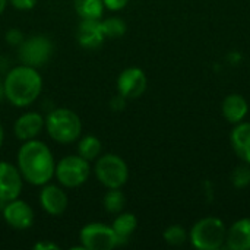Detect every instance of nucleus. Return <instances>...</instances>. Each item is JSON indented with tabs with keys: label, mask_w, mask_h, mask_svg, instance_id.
<instances>
[{
	"label": "nucleus",
	"mask_w": 250,
	"mask_h": 250,
	"mask_svg": "<svg viewBox=\"0 0 250 250\" xmlns=\"http://www.w3.org/2000/svg\"><path fill=\"white\" fill-rule=\"evenodd\" d=\"M18 168L32 186H44L54 177L56 161L51 149L38 139L23 142L18 151Z\"/></svg>",
	"instance_id": "1"
},
{
	"label": "nucleus",
	"mask_w": 250,
	"mask_h": 250,
	"mask_svg": "<svg viewBox=\"0 0 250 250\" xmlns=\"http://www.w3.org/2000/svg\"><path fill=\"white\" fill-rule=\"evenodd\" d=\"M4 98L15 107H29L42 91V78L37 67L19 64L12 67L3 81Z\"/></svg>",
	"instance_id": "2"
},
{
	"label": "nucleus",
	"mask_w": 250,
	"mask_h": 250,
	"mask_svg": "<svg viewBox=\"0 0 250 250\" xmlns=\"http://www.w3.org/2000/svg\"><path fill=\"white\" fill-rule=\"evenodd\" d=\"M45 119V130L48 136L62 145L73 144L81 138L82 133V120L70 108L57 107L48 111Z\"/></svg>",
	"instance_id": "3"
},
{
	"label": "nucleus",
	"mask_w": 250,
	"mask_h": 250,
	"mask_svg": "<svg viewBox=\"0 0 250 250\" xmlns=\"http://www.w3.org/2000/svg\"><path fill=\"white\" fill-rule=\"evenodd\" d=\"M227 229L217 217L199 220L190 230L189 239L193 248L199 250H217L226 245Z\"/></svg>",
	"instance_id": "4"
},
{
	"label": "nucleus",
	"mask_w": 250,
	"mask_h": 250,
	"mask_svg": "<svg viewBox=\"0 0 250 250\" xmlns=\"http://www.w3.org/2000/svg\"><path fill=\"white\" fill-rule=\"evenodd\" d=\"M97 180L107 189H120L129 179V167L117 154H104L95 160Z\"/></svg>",
	"instance_id": "5"
},
{
	"label": "nucleus",
	"mask_w": 250,
	"mask_h": 250,
	"mask_svg": "<svg viewBox=\"0 0 250 250\" xmlns=\"http://www.w3.org/2000/svg\"><path fill=\"white\" fill-rule=\"evenodd\" d=\"M91 176L89 161L82 158L81 155H66L59 163H56L54 177L57 182L69 189L79 188Z\"/></svg>",
	"instance_id": "6"
},
{
	"label": "nucleus",
	"mask_w": 250,
	"mask_h": 250,
	"mask_svg": "<svg viewBox=\"0 0 250 250\" xmlns=\"http://www.w3.org/2000/svg\"><path fill=\"white\" fill-rule=\"evenodd\" d=\"M54 45L51 40L45 35H32L23 40L18 47V57L22 64L41 67L53 56Z\"/></svg>",
	"instance_id": "7"
},
{
	"label": "nucleus",
	"mask_w": 250,
	"mask_h": 250,
	"mask_svg": "<svg viewBox=\"0 0 250 250\" xmlns=\"http://www.w3.org/2000/svg\"><path fill=\"white\" fill-rule=\"evenodd\" d=\"M79 240L85 250H111L120 245L111 226L89 223L79 231Z\"/></svg>",
	"instance_id": "8"
},
{
	"label": "nucleus",
	"mask_w": 250,
	"mask_h": 250,
	"mask_svg": "<svg viewBox=\"0 0 250 250\" xmlns=\"http://www.w3.org/2000/svg\"><path fill=\"white\" fill-rule=\"evenodd\" d=\"M3 220L13 230H28L32 227L35 214L31 205L22 199H13L3 205Z\"/></svg>",
	"instance_id": "9"
},
{
	"label": "nucleus",
	"mask_w": 250,
	"mask_h": 250,
	"mask_svg": "<svg viewBox=\"0 0 250 250\" xmlns=\"http://www.w3.org/2000/svg\"><path fill=\"white\" fill-rule=\"evenodd\" d=\"M23 188V177L18 168L7 161H0V204L18 199Z\"/></svg>",
	"instance_id": "10"
},
{
	"label": "nucleus",
	"mask_w": 250,
	"mask_h": 250,
	"mask_svg": "<svg viewBox=\"0 0 250 250\" xmlns=\"http://www.w3.org/2000/svg\"><path fill=\"white\" fill-rule=\"evenodd\" d=\"M146 75L139 67H127L117 78V92L127 100L139 98L146 91Z\"/></svg>",
	"instance_id": "11"
},
{
	"label": "nucleus",
	"mask_w": 250,
	"mask_h": 250,
	"mask_svg": "<svg viewBox=\"0 0 250 250\" xmlns=\"http://www.w3.org/2000/svg\"><path fill=\"white\" fill-rule=\"evenodd\" d=\"M41 208L51 217L62 215L69 205V198L66 192L56 185H44L40 192Z\"/></svg>",
	"instance_id": "12"
},
{
	"label": "nucleus",
	"mask_w": 250,
	"mask_h": 250,
	"mask_svg": "<svg viewBox=\"0 0 250 250\" xmlns=\"http://www.w3.org/2000/svg\"><path fill=\"white\" fill-rule=\"evenodd\" d=\"M44 126H45V119L40 113L26 111L16 119L13 125V132L19 141L26 142L31 139H37V136L42 132Z\"/></svg>",
	"instance_id": "13"
},
{
	"label": "nucleus",
	"mask_w": 250,
	"mask_h": 250,
	"mask_svg": "<svg viewBox=\"0 0 250 250\" xmlns=\"http://www.w3.org/2000/svg\"><path fill=\"white\" fill-rule=\"evenodd\" d=\"M76 38L81 47L86 50H95L103 45L105 35L101 26V19H81L78 25Z\"/></svg>",
	"instance_id": "14"
},
{
	"label": "nucleus",
	"mask_w": 250,
	"mask_h": 250,
	"mask_svg": "<svg viewBox=\"0 0 250 250\" xmlns=\"http://www.w3.org/2000/svg\"><path fill=\"white\" fill-rule=\"evenodd\" d=\"M226 245L231 250H250V218L236 221L227 230Z\"/></svg>",
	"instance_id": "15"
},
{
	"label": "nucleus",
	"mask_w": 250,
	"mask_h": 250,
	"mask_svg": "<svg viewBox=\"0 0 250 250\" xmlns=\"http://www.w3.org/2000/svg\"><path fill=\"white\" fill-rule=\"evenodd\" d=\"M223 116L229 123L237 125L243 122V119L248 116L249 104L246 98L240 94H230L223 101Z\"/></svg>",
	"instance_id": "16"
},
{
	"label": "nucleus",
	"mask_w": 250,
	"mask_h": 250,
	"mask_svg": "<svg viewBox=\"0 0 250 250\" xmlns=\"http://www.w3.org/2000/svg\"><path fill=\"white\" fill-rule=\"evenodd\" d=\"M231 145L236 155L246 164H250V123H237L231 132Z\"/></svg>",
	"instance_id": "17"
},
{
	"label": "nucleus",
	"mask_w": 250,
	"mask_h": 250,
	"mask_svg": "<svg viewBox=\"0 0 250 250\" xmlns=\"http://www.w3.org/2000/svg\"><path fill=\"white\" fill-rule=\"evenodd\" d=\"M120 245L126 243L138 227V218L132 212H120L111 224Z\"/></svg>",
	"instance_id": "18"
},
{
	"label": "nucleus",
	"mask_w": 250,
	"mask_h": 250,
	"mask_svg": "<svg viewBox=\"0 0 250 250\" xmlns=\"http://www.w3.org/2000/svg\"><path fill=\"white\" fill-rule=\"evenodd\" d=\"M103 151V144L101 141L94 136V135H85L82 138H79L78 142V155H81L82 158H85L86 161H95Z\"/></svg>",
	"instance_id": "19"
},
{
	"label": "nucleus",
	"mask_w": 250,
	"mask_h": 250,
	"mask_svg": "<svg viewBox=\"0 0 250 250\" xmlns=\"http://www.w3.org/2000/svg\"><path fill=\"white\" fill-rule=\"evenodd\" d=\"M73 6L81 19H101L105 9L103 0H73Z\"/></svg>",
	"instance_id": "20"
},
{
	"label": "nucleus",
	"mask_w": 250,
	"mask_h": 250,
	"mask_svg": "<svg viewBox=\"0 0 250 250\" xmlns=\"http://www.w3.org/2000/svg\"><path fill=\"white\" fill-rule=\"evenodd\" d=\"M126 196L120 189H108L103 198V207L108 214H120L125 208Z\"/></svg>",
	"instance_id": "21"
},
{
	"label": "nucleus",
	"mask_w": 250,
	"mask_h": 250,
	"mask_svg": "<svg viewBox=\"0 0 250 250\" xmlns=\"http://www.w3.org/2000/svg\"><path fill=\"white\" fill-rule=\"evenodd\" d=\"M101 26L104 31L105 38H119L123 37L126 34V22L122 18L117 16H111V18H105L101 21Z\"/></svg>",
	"instance_id": "22"
},
{
	"label": "nucleus",
	"mask_w": 250,
	"mask_h": 250,
	"mask_svg": "<svg viewBox=\"0 0 250 250\" xmlns=\"http://www.w3.org/2000/svg\"><path fill=\"white\" fill-rule=\"evenodd\" d=\"M163 237H164V242L167 245H170V246H182L189 239L186 230L182 226H170V227H167L164 230V233H163Z\"/></svg>",
	"instance_id": "23"
},
{
	"label": "nucleus",
	"mask_w": 250,
	"mask_h": 250,
	"mask_svg": "<svg viewBox=\"0 0 250 250\" xmlns=\"http://www.w3.org/2000/svg\"><path fill=\"white\" fill-rule=\"evenodd\" d=\"M231 183L236 189H245L250 185V164L239 166L231 173Z\"/></svg>",
	"instance_id": "24"
},
{
	"label": "nucleus",
	"mask_w": 250,
	"mask_h": 250,
	"mask_svg": "<svg viewBox=\"0 0 250 250\" xmlns=\"http://www.w3.org/2000/svg\"><path fill=\"white\" fill-rule=\"evenodd\" d=\"M4 40H6V42H7L9 45H12V47H19V45L23 42L25 35H23V32H22L21 29H18V28H10V29L6 31Z\"/></svg>",
	"instance_id": "25"
},
{
	"label": "nucleus",
	"mask_w": 250,
	"mask_h": 250,
	"mask_svg": "<svg viewBox=\"0 0 250 250\" xmlns=\"http://www.w3.org/2000/svg\"><path fill=\"white\" fill-rule=\"evenodd\" d=\"M7 3L16 10H31L35 7L37 0H7Z\"/></svg>",
	"instance_id": "26"
},
{
	"label": "nucleus",
	"mask_w": 250,
	"mask_h": 250,
	"mask_svg": "<svg viewBox=\"0 0 250 250\" xmlns=\"http://www.w3.org/2000/svg\"><path fill=\"white\" fill-rule=\"evenodd\" d=\"M126 104H127V98H125L123 95L117 94L114 95L111 100H110V108L113 111H123L126 108Z\"/></svg>",
	"instance_id": "27"
},
{
	"label": "nucleus",
	"mask_w": 250,
	"mask_h": 250,
	"mask_svg": "<svg viewBox=\"0 0 250 250\" xmlns=\"http://www.w3.org/2000/svg\"><path fill=\"white\" fill-rule=\"evenodd\" d=\"M104 7L111 10V12H117L122 10L123 7H126V4L129 3V0H103Z\"/></svg>",
	"instance_id": "28"
},
{
	"label": "nucleus",
	"mask_w": 250,
	"mask_h": 250,
	"mask_svg": "<svg viewBox=\"0 0 250 250\" xmlns=\"http://www.w3.org/2000/svg\"><path fill=\"white\" fill-rule=\"evenodd\" d=\"M35 250H60V246L53 243V242H47V240H41L38 243L34 245Z\"/></svg>",
	"instance_id": "29"
},
{
	"label": "nucleus",
	"mask_w": 250,
	"mask_h": 250,
	"mask_svg": "<svg viewBox=\"0 0 250 250\" xmlns=\"http://www.w3.org/2000/svg\"><path fill=\"white\" fill-rule=\"evenodd\" d=\"M3 141H4V129H3V125L0 122V148L3 146Z\"/></svg>",
	"instance_id": "30"
},
{
	"label": "nucleus",
	"mask_w": 250,
	"mask_h": 250,
	"mask_svg": "<svg viewBox=\"0 0 250 250\" xmlns=\"http://www.w3.org/2000/svg\"><path fill=\"white\" fill-rule=\"evenodd\" d=\"M3 100H6V98H4V86H3V82L0 81V103H1Z\"/></svg>",
	"instance_id": "31"
},
{
	"label": "nucleus",
	"mask_w": 250,
	"mask_h": 250,
	"mask_svg": "<svg viewBox=\"0 0 250 250\" xmlns=\"http://www.w3.org/2000/svg\"><path fill=\"white\" fill-rule=\"evenodd\" d=\"M6 6H7V0H0V15L4 12Z\"/></svg>",
	"instance_id": "32"
}]
</instances>
